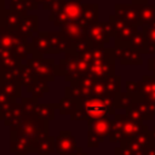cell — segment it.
Instances as JSON below:
<instances>
[{"mask_svg":"<svg viewBox=\"0 0 155 155\" xmlns=\"http://www.w3.org/2000/svg\"><path fill=\"white\" fill-rule=\"evenodd\" d=\"M114 98L109 97H90L82 102V110L85 117L90 120H98L109 114H114Z\"/></svg>","mask_w":155,"mask_h":155,"instance_id":"1","label":"cell"},{"mask_svg":"<svg viewBox=\"0 0 155 155\" xmlns=\"http://www.w3.org/2000/svg\"><path fill=\"white\" fill-rule=\"evenodd\" d=\"M54 6L58 7L57 12H53L51 16V19L56 16L57 19H54V25H65L71 22H78L81 18L82 12V5L80 0H67L64 2L54 4Z\"/></svg>","mask_w":155,"mask_h":155,"instance_id":"2","label":"cell"},{"mask_svg":"<svg viewBox=\"0 0 155 155\" xmlns=\"http://www.w3.org/2000/svg\"><path fill=\"white\" fill-rule=\"evenodd\" d=\"M110 124L111 121L109 117L104 116L98 120H90V132H88V147L94 148L98 147L99 143H102L107 136L110 133Z\"/></svg>","mask_w":155,"mask_h":155,"instance_id":"3","label":"cell"},{"mask_svg":"<svg viewBox=\"0 0 155 155\" xmlns=\"http://www.w3.org/2000/svg\"><path fill=\"white\" fill-rule=\"evenodd\" d=\"M114 34V27L111 23H94L90 27L87 33V40L93 46H102L107 44L110 36Z\"/></svg>","mask_w":155,"mask_h":155,"instance_id":"4","label":"cell"},{"mask_svg":"<svg viewBox=\"0 0 155 155\" xmlns=\"http://www.w3.org/2000/svg\"><path fill=\"white\" fill-rule=\"evenodd\" d=\"M75 138L69 131H62L56 138V151L58 155L75 154Z\"/></svg>","mask_w":155,"mask_h":155,"instance_id":"5","label":"cell"},{"mask_svg":"<svg viewBox=\"0 0 155 155\" xmlns=\"http://www.w3.org/2000/svg\"><path fill=\"white\" fill-rule=\"evenodd\" d=\"M115 15L131 25H139V13L137 5H116Z\"/></svg>","mask_w":155,"mask_h":155,"instance_id":"6","label":"cell"},{"mask_svg":"<svg viewBox=\"0 0 155 155\" xmlns=\"http://www.w3.org/2000/svg\"><path fill=\"white\" fill-rule=\"evenodd\" d=\"M62 31L63 34H65V36L68 39H71L73 41H75L74 44L86 40L87 39V25L80 23V22H71L68 23L62 27Z\"/></svg>","mask_w":155,"mask_h":155,"instance_id":"7","label":"cell"},{"mask_svg":"<svg viewBox=\"0 0 155 155\" xmlns=\"http://www.w3.org/2000/svg\"><path fill=\"white\" fill-rule=\"evenodd\" d=\"M115 57L122 64H142L140 53L131 47L121 46L119 50L115 51Z\"/></svg>","mask_w":155,"mask_h":155,"instance_id":"8","label":"cell"},{"mask_svg":"<svg viewBox=\"0 0 155 155\" xmlns=\"http://www.w3.org/2000/svg\"><path fill=\"white\" fill-rule=\"evenodd\" d=\"M144 128L140 122L133 121L126 116L122 122V139H134Z\"/></svg>","mask_w":155,"mask_h":155,"instance_id":"9","label":"cell"},{"mask_svg":"<svg viewBox=\"0 0 155 155\" xmlns=\"http://www.w3.org/2000/svg\"><path fill=\"white\" fill-rule=\"evenodd\" d=\"M97 19H98V5L97 4L82 5L80 23L85 25H92L97 23Z\"/></svg>","mask_w":155,"mask_h":155,"instance_id":"10","label":"cell"},{"mask_svg":"<svg viewBox=\"0 0 155 155\" xmlns=\"http://www.w3.org/2000/svg\"><path fill=\"white\" fill-rule=\"evenodd\" d=\"M126 119V115H116L115 120L110 124V133L109 139L110 142H119L122 140V122Z\"/></svg>","mask_w":155,"mask_h":155,"instance_id":"11","label":"cell"},{"mask_svg":"<svg viewBox=\"0 0 155 155\" xmlns=\"http://www.w3.org/2000/svg\"><path fill=\"white\" fill-rule=\"evenodd\" d=\"M36 16H29L23 17V21L18 28V31L22 36H31L36 31Z\"/></svg>","mask_w":155,"mask_h":155,"instance_id":"12","label":"cell"},{"mask_svg":"<svg viewBox=\"0 0 155 155\" xmlns=\"http://www.w3.org/2000/svg\"><path fill=\"white\" fill-rule=\"evenodd\" d=\"M22 21H23V15L17 13L15 11L13 12H8L7 15H4V24L11 31H13L16 29L18 30Z\"/></svg>","mask_w":155,"mask_h":155,"instance_id":"13","label":"cell"},{"mask_svg":"<svg viewBox=\"0 0 155 155\" xmlns=\"http://www.w3.org/2000/svg\"><path fill=\"white\" fill-rule=\"evenodd\" d=\"M33 64H30V69H31V71L34 73V74H39L40 76H44L47 71L48 73H51V68H52V63H53V61L51 59V61H38V62H35V61H33L31 62Z\"/></svg>","mask_w":155,"mask_h":155,"instance_id":"14","label":"cell"},{"mask_svg":"<svg viewBox=\"0 0 155 155\" xmlns=\"http://www.w3.org/2000/svg\"><path fill=\"white\" fill-rule=\"evenodd\" d=\"M133 102H134V99L130 93L119 92L114 98V107L115 108H121V109H128L132 105Z\"/></svg>","mask_w":155,"mask_h":155,"instance_id":"15","label":"cell"},{"mask_svg":"<svg viewBox=\"0 0 155 155\" xmlns=\"http://www.w3.org/2000/svg\"><path fill=\"white\" fill-rule=\"evenodd\" d=\"M126 116H127L128 119H131V120H133V121H137V122H140V124H142V121L144 120L143 116H142V114H140V111H139V109L137 108V105H136L134 103H132V105L127 109Z\"/></svg>","mask_w":155,"mask_h":155,"instance_id":"16","label":"cell"},{"mask_svg":"<svg viewBox=\"0 0 155 155\" xmlns=\"http://www.w3.org/2000/svg\"><path fill=\"white\" fill-rule=\"evenodd\" d=\"M54 144H56V140H53L52 137H48L47 139H45V140L41 143V147L39 148V153H40V155L42 154V151H45L44 155H48L50 153H52V149H53Z\"/></svg>","mask_w":155,"mask_h":155,"instance_id":"17","label":"cell"},{"mask_svg":"<svg viewBox=\"0 0 155 155\" xmlns=\"http://www.w3.org/2000/svg\"><path fill=\"white\" fill-rule=\"evenodd\" d=\"M144 155H155V147H154L153 144H150V145L147 148Z\"/></svg>","mask_w":155,"mask_h":155,"instance_id":"18","label":"cell"},{"mask_svg":"<svg viewBox=\"0 0 155 155\" xmlns=\"http://www.w3.org/2000/svg\"><path fill=\"white\" fill-rule=\"evenodd\" d=\"M148 0H132L133 5H145Z\"/></svg>","mask_w":155,"mask_h":155,"instance_id":"19","label":"cell"},{"mask_svg":"<svg viewBox=\"0 0 155 155\" xmlns=\"http://www.w3.org/2000/svg\"><path fill=\"white\" fill-rule=\"evenodd\" d=\"M150 139H151V142H155V126L150 131Z\"/></svg>","mask_w":155,"mask_h":155,"instance_id":"20","label":"cell"},{"mask_svg":"<svg viewBox=\"0 0 155 155\" xmlns=\"http://www.w3.org/2000/svg\"><path fill=\"white\" fill-rule=\"evenodd\" d=\"M0 17H4V6H2V0H0Z\"/></svg>","mask_w":155,"mask_h":155,"instance_id":"21","label":"cell"},{"mask_svg":"<svg viewBox=\"0 0 155 155\" xmlns=\"http://www.w3.org/2000/svg\"><path fill=\"white\" fill-rule=\"evenodd\" d=\"M74 155H86V154H84V153L81 151V149L79 148V149H78V151H75V154H74Z\"/></svg>","mask_w":155,"mask_h":155,"instance_id":"22","label":"cell"},{"mask_svg":"<svg viewBox=\"0 0 155 155\" xmlns=\"http://www.w3.org/2000/svg\"><path fill=\"white\" fill-rule=\"evenodd\" d=\"M35 1H36V2H45L46 0H35Z\"/></svg>","mask_w":155,"mask_h":155,"instance_id":"23","label":"cell"}]
</instances>
